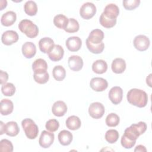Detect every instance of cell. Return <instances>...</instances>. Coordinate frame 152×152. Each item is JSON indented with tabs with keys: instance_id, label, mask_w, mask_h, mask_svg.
Segmentation results:
<instances>
[{
	"instance_id": "cell-1",
	"label": "cell",
	"mask_w": 152,
	"mask_h": 152,
	"mask_svg": "<svg viewBox=\"0 0 152 152\" xmlns=\"http://www.w3.org/2000/svg\"><path fill=\"white\" fill-rule=\"evenodd\" d=\"M126 98L130 104L138 107H145L148 102V96L146 92L138 88H132L129 90Z\"/></svg>"
},
{
	"instance_id": "cell-16",
	"label": "cell",
	"mask_w": 152,
	"mask_h": 152,
	"mask_svg": "<svg viewBox=\"0 0 152 152\" xmlns=\"http://www.w3.org/2000/svg\"><path fill=\"white\" fill-rule=\"evenodd\" d=\"M103 15L110 19H116L119 14V9L115 4H107L103 11Z\"/></svg>"
},
{
	"instance_id": "cell-10",
	"label": "cell",
	"mask_w": 152,
	"mask_h": 152,
	"mask_svg": "<svg viewBox=\"0 0 152 152\" xmlns=\"http://www.w3.org/2000/svg\"><path fill=\"white\" fill-rule=\"evenodd\" d=\"M18 33L14 30H7L3 33L1 36V41L5 45H11L18 40Z\"/></svg>"
},
{
	"instance_id": "cell-17",
	"label": "cell",
	"mask_w": 152,
	"mask_h": 152,
	"mask_svg": "<svg viewBox=\"0 0 152 152\" xmlns=\"http://www.w3.org/2000/svg\"><path fill=\"white\" fill-rule=\"evenodd\" d=\"M54 45L53 40L48 37L42 38L39 42V49L44 53H48L53 48Z\"/></svg>"
},
{
	"instance_id": "cell-40",
	"label": "cell",
	"mask_w": 152,
	"mask_h": 152,
	"mask_svg": "<svg viewBox=\"0 0 152 152\" xmlns=\"http://www.w3.org/2000/svg\"><path fill=\"white\" fill-rule=\"evenodd\" d=\"M124 7L127 10H133L140 4V0H125L122 2Z\"/></svg>"
},
{
	"instance_id": "cell-8",
	"label": "cell",
	"mask_w": 152,
	"mask_h": 152,
	"mask_svg": "<svg viewBox=\"0 0 152 152\" xmlns=\"http://www.w3.org/2000/svg\"><path fill=\"white\" fill-rule=\"evenodd\" d=\"M90 87L95 91L100 92L105 90L108 86L106 80L101 77L93 78L90 82Z\"/></svg>"
},
{
	"instance_id": "cell-13",
	"label": "cell",
	"mask_w": 152,
	"mask_h": 152,
	"mask_svg": "<svg viewBox=\"0 0 152 152\" xmlns=\"http://www.w3.org/2000/svg\"><path fill=\"white\" fill-rule=\"evenodd\" d=\"M48 57L52 61H59L64 56V50L59 45H55L52 50L48 53Z\"/></svg>"
},
{
	"instance_id": "cell-35",
	"label": "cell",
	"mask_w": 152,
	"mask_h": 152,
	"mask_svg": "<svg viewBox=\"0 0 152 152\" xmlns=\"http://www.w3.org/2000/svg\"><path fill=\"white\" fill-rule=\"evenodd\" d=\"M100 24L104 27L110 28L115 26L116 23V19H110L105 17L103 13H102L99 18Z\"/></svg>"
},
{
	"instance_id": "cell-41",
	"label": "cell",
	"mask_w": 152,
	"mask_h": 152,
	"mask_svg": "<svg viewBox=\"0 0 152 152\" xmlns=\"http://www.w3.org/2000/svg\"><path fill=\"white\" fill-rule=\"evenodd\" d=\"M121 145L123 147H124L125 148H126V149H129L135 145L136 141H131L122 135L121 137Z\"/></svg>"
},
{
	"instance_id": "cell-27",
	"label": "cell",
	"mask_w": 152,
	"mask_h": 152,
	"mask_svg": "<svg viewBox=\"0 0 152 152\" xmlns=\"http://www.w3.org/2000/svg\"><path fill=\"white\" fill-rule=\"evenodd\" d=\"M33 78L34 81L40 84H45L49 78V75L47 71H40L34 72Z\"/></svg>"
},
{
	"instance_id": "cell-18",
	"label": "cell",
	"mask_w": 152,
	"mask_h": 152,
	"mask_svg": "<svg viewBox=\"0 0 152 152\" xmlns=\"http://www.w3.org/2000/svg\"><path fill=\"white\" fill-rule=\"evenodd\" d=\"M21 50L24 56L28 59L33 58L36 53V45L31 42H27L24 43L22 46Z\"/></svg>"
},
{
	"instance_id": "cell-30",
	"label": "cell",
	"mask_w": 152,
	"mask_h": 152,
	"mask_svg": "<svg viewBox=\"0 0 152 152\" xmlns=\"http://www.w3.org/2000/svg\"><path fill=\"white\" fill-rule=\"evenodd\" d=\"M68 18L63 14H58L53 18V24L55 26L61 29H64L67 25Z\"/></svg>"
},
{
	"instance_id": "cell-19",
	"label": "cell",
	"mask_w": 152,
	"mask_h": 152,
	"mask_svg": "<svg viewBox=\"0 0 152 152\" xmlns=\"http://www.w3.org/2000/svg\"><path fill=\"white\" fill-rule=\"evenodd\" d=\"M17 15L16 13L12 11H9L3 14L1 19V24L6 27L12 26L16 21Z\"/></svg>"
},
{
	"instance_id": "cell-39",
	"label": "cell",
	"mask_w": 152,
	"mask_h": 152,
	"mask_svg": "<svg viewBox=\"0 0 152 152\" xmlns=\"http://www.w3.org/2000/svg\"><path fill=\"white\" fill-rule=\"evenodd\" d=\"M46 129L50 132H53L56 131L59 127V123L58 121L55 119H51L48 121L45 125Z\"/></svg>"
},
{
	"instance_id": "cell-38",
	"label": "cell",
	"mask_w": 152,
	"mask_h": 152,
	"mask_svg": "<svg viewBox=\"0 0 152 152\" xmlns=\"http://www.w3.org/2000/svg\"><path fill=\"white\" fill-rule=\"evenodd\" d=\"M13 151V145L12 142L7 139H3L0 141V151L1 152H12Z\"/></svg>"
},
{
	"instance_id": "cell-43",
	"label": "cell",
	"mask_w": 152,
	"mask_h": 152,
	"mask_svg": "<svg viewBox=\"0 0 152 152\" xmlns=\"http://www.w3.org/2000/svg\"><path fill=\"white\" fill-rule=\"evenodd\" d=\"M134 151H141V152L144 151V152H146L147 149L145 147V146H144L142 145H138L134 149Z\"/></svg>"
},
{
	"instance_id": "cell-9",
	"label": "cell",
	"mask_w": 152,
	"mask_h": 152,
	"mask_svg": "<svg viewBox=\"0 0 152 152\" xmlns=\"http://www.w3.org/2000/svg\"><path fill=\"white\" fill-rule=\"evenodd\" d=\"M55 139V135L53 133L48 132L47 131H43L40 134L39 144V145L44 148H49Z\"/></svg>"
},
{
	"instance_id": "cell-26",
	"label": "cell",
	"mask_w": 152,
	"mask_h": 152,
	"mask_svg": "<svg viewBox=\"0 0 152 152\" xmlns=\"http://www.w3.org/2000/svg\"><path fill=\"white\" fill-rule=\"evenodd\" d=\"M107 69V64L106 62L103 59H98L94 61L92 65V70L94 72L102 74Z\"/></svg>"
},
{
	"instance_id": "cell-22",
	"label": "cell",
	"mask_w": 152,
	"mask_h": 152,
	"mask_svg": "<svg viewBox=\"0 0 152 152\" xmlns=\"http://www.w3.org/2000/svg\"><path fill=\"white\" fill-rule=\"evenodd\" d=\"M104 38V33L100 29L93 30L89 34L87 39L92 43L97 45L102 42Z\"/></svg>"
},
{
	"instance_id": "cell-7",
	"label": "cell",
	"mask_w": 152,
	"mask_h": 152,
	"mask_svg": "<svg viewBox=\"0 0 152 152\" xmlns=\"http://www.w3.org/2000/svg\"><path fill=\"white\" fill-rule=\"evenodd\" d=\"M150 40L145 35H138L135 37L133 40V44L136 49L139 51L146 50L150 46Z\"/></svg>"
},
{
	"instance_id": "cell-23",
	"label": "cell",
	"mask_w": 152,
	"mask_h": 152,
	"mask_svg": "<svg viewBox=\"0 0 152 152\" xmlns=\"http://www.w3.org/2000/svg\"><path fill=\"white\" fill-rule=\"evenodd\" d=\"M5 133L10 137H15L20 132V128L16 122L10 121L5 124Z\"/></svg>"
},
{
	"instance_id": "cell-2",
	"label": "cell",
	"mask_w": 152,
	"mask_h": 152,
	"mask_svg": "<svg viewBox=\"0 0 152 152\" xmlns=\"http://www.w3.org/2000/svg\"><path fill=\"white\" fill-rule=\"evenodd\" d=\"M147 128V126L145 122L140 121L137 124H132L129 127L126 128L123 136L131 141H136L138 137L145 132Z\"/></svg>"
},
{
	"instance_id": "cell-29",
	"label": "cell",
	"mask_w": 152,
	"mask_h": 152,
	"mask_svg": "<svg viewBox=\"0 0 152 152\" xmlns=\"http://www.w3.org/2000/svg\"><path fill=\"white\" fill-rule=\"evenodd\" d=\"M52 74L53 78L56 81H61L65 78L66 71L62 66L56 65L53 68Z\"/></svg>"
},
{
	"instance_id": "cell-6",
	"label": "cell",
	"mask_w": 152,
	"mask_h": 152,
	"mask_svg": "<svg viewBox=\"0 0 152 152\" xmlns=\"http://www.w3.org/2000/svg\"><path fill=\"white\" fill-rule=\"evenodd\" d=\"M105 112L103 104L100 102H94L90 104L88 107V113L94 119L101 118Z\"/></svg>"
},
{
	"instance_id": "cell-36",
	"label": "cell",
	"mask_w": 152,
	"mask_h": 152,
	"mask_svg": "<svg viewBox=\"0 0 152 152\" xmlns=\"http://www.w3.org/2000/svg\"><path fill=\"white\" fill-rule=\"evenodd\" d=\"M119 133L116 129H109L106 131L105 134L106 140L110 144L116 142L119 138Z\"/></svg>"
},
{
	"instance_id": "cell-33",
	"label": "cell",
	"mask_w": 152,
	"mask_h": 152,
	"mask_svg": "<svg viewBox=\"0 0 152 152\" xmlns=\"http://www.w3.org/2000/svg\"><path fill=\"white\" fill-rule=\"evenodd\" d=\"M32 69L34 72L40 71H47L48 64L45 60L39 58L36 59L32 64Z\"/></svg>"
},
{
	"instance_id": "cell-14",
	"label": "cell",
	"mask_w": 152,
	"mask_h": 152,
	"mask_svg": "<svg viewBox=\"0 0 152 152\" xmlns=\"http://www.w3.org/2000/svg\"><path fill=\"white\" fill-rule=\"evenodd\" d=\"M68 66L74 71H79L83 66V59L78 55H72L68 58Z\"/></svg>"
},
{
	"instance_id": "cell-5",
	"label": "cell",
	"mask_w": 152,
	"mask_h": 152,
	"mask_svg": "<svg viewBox=\"0 0 152 152\" xmlns=\"http://www.w3.org/2000/svg\"><path fill=\"white\" fill-rule=\"evenodd\" d=\"M96 12V7L91 2H87L82 5L80 10V16L85 20L91 18Z\"/></svg>"
},
{
	"instance_id": "cell-31",
	"label": "cell",
	"mask_w": 152,
	"mask_h": 152,
	"mask_svg": "<svg viewBox=\"0 0 152 152\" xmlns=\"http://www.w3.org/2000/svg\"><path fill=\"white\" fill-rule=\"evenodd\" d=\"M86 43L87 48H88L89 51L94 54H99V53H102L104 48V45L103 42L99 44L95 45V44L91 43L87 39Z\"/></svg>"
},
{
	"instance_id": "cell-21",
	"label": "cell",
	"mask_w": 152,
	"mask_h": 152,
	"mask_svg": "<svg viewBox=\"0 0 152 152\" xmlns=\"http://www.w3.org/2000/svg\"><path fill=\"white\" fill-rule=\"evenodd\" d=\"M0 106V112L2 115H8L12 112L14 109L12 102L8 99H4L1 100Z\"/></svg>"
},
{
	"instance_id": "cell-32",
	"label": "cell",
	"mask_w": 152,
	"mask_h": 152,
	"mask_svg": "<svg viewBox=\"0 0 152 152\" xmlns=\"http://www.w3.org/2000/svg\"><path fill=\"white\" fill-rule=\"evenodd\" d=\"M79 28L80 26L77 20L73 18H68V22L66 26L64 28V30L67 33H72L78 31Z\"/></svg>"
},
{
	"instance_id": "cell-37",
	"label": "cell",
	"mask_w": 152,
	"mask_h": 152,
	"mask_svg": "<svg viewBox=\"0 0 152 152\" xmlns=\"http://www.w3.org/2000/svg\"><path fill=\"white\" fill-rule=\"evenodd\" d=\"M1 91L5 96H12L15 92V87L12 83H7L2 85Z\"/></svg>"
},
{
	"instance_id": "cell-11",
	"label": "cell",
	"mask_w": 152,
	"mask_h": 152,
	"mask_svg": "<svg viewBox=\"0 0 152 152\" xmlns=\"http://www.w3.org/2000/svg\"><path fill=\"white\" fill-rule=\"evenodd\" d=\"M123 97V90L118 86L111 88L109 92V98L114 104H118L121 102Z\"/></svg>"
},
{
	"instance_id": "cell-3",
	"label": "cell",
	"mask_w": 152,
	"mask_h": 152,
	"mask_svg": "<svg viewBox=\"0 0 152 152\" xmlns=\"http://www.w3.org/2000/svg\"><path fill=\"white\" fill-rule=\"evenodd\" d=\"M18 28L29 38H34L39 34L38 27L28 19L22 20L18 24Z\"/></svg>"
},
{
	"instance_id": "cell-20",
	"label": "cell",
	"mask_w": 152,
	"mask_h": 152,
	"mask_svg": "<svg viewBox=\"0 0 152 152\" xmlns=\"http://www.w3.org/2000/svg\"><path fill=\"white\" fill-rule=\"evenodd\" d=\"M111 68L112 71L116 74L123 73L126 69V62L122 58H116L113 60Z\"/></svg>"
},
{
	"instance_id": "cell-15",
	"label": "cell",
	"mask_w": 152,
	"mask_h": 152,
	"mask_svg": "<svg viewBox=\"0 0 152 152\" xmlns=\"http://www.w3.org/2000/svg\"><path fill=\"white\" fill-rule=\"evenodd\" d=\"M52 112L56 116H62L67 112V106L63 101H56L53 103L52 107Z\"/></svg>"
},
{
	"instance_id": "cell-12",
	"label": "cell",
	"mask_w": 152,
	"mask_h": 152,
	"mask_svg": "<svg viewBox=\"0 0 152 152\" xmlns=\"http://www.w3.org/2000/svg\"><path fill=\"white\" fill-rule=\"evenodd\" d=\"M65 45L69 51L77 52L81 48L82 41L79 37L72 36L66 39Z\"/></svg>"
},
{
	"instance_id": "cell-44",
	"label": "cell",
	"mask_w": 152,
	"mask_h": 152,
	"mask_svg": "<svg viewBox=\"0 0 152 152\" xmlns=\"http://www.w3.org/2000/svg\"><path fill=\"white\" fill-rule=\"evenodd\" d=\"M0 134L2 135L4 133H5V124L3 123L2 121L0 122Z\"/></svg>"
},
{
	"instance_id": "cell-46",
	"label": "cell",
	"mask_w": 152,
	"mask_h": 152,
	"mask_svg": "<svg viewBox=\"0 0 152 152\" xmlns=\"http://www.w3.org/2000/svg\"><path fill=\"white\" fill-rule=\"evenodd\" d=\"M1 10H2L4 8L7 7V1H1Z\"/></svg>"
},
{
	"instance_id": "cell-24",
	"label": "cell",
	"mask_w": 152,
	"mask_h": 152,
	"mask_svg": "<svg viewBox=\"0 0 152 152\" xmlns=\"http://www.w3.org/2000/svg\"><path fill=\"white\" fill-rule=\"evenodd\" d=\"M66 126V127L71 130L75 131L77 129H78L81 125V122L80 119L75 115L70 116H69L66 121H65Z\"/></svg>"
},
{
	"instance_id": "cell-28",
	"label": "cell",
	"mask_w": 152,
	"mask_h": 152,
	"mask_svg": "<svg viewBox=\"0 0 152 152\" xmlns=\"http://www.w3.org/2000/svg\"><path fill=\"white\" fill-rule=\"evenodd\" d=\"M24 12L30 16L35 15L37 12V6L33 1H28L24 5Z\"/></svg>"
},
{
	"instance_id": "cell-45",
	"label": "cell",
	"mask_w": 152,
	"mask_h": 152,
	"mask_svg": "<svg viewBox=\"0 0 152 152\" xmlns=\"http://www.w3.org/2000/svg\"><path fill=\"white\" fill-rule=\"evenodd\" d=\"M146 83L150 87H151V74H149V75L146 78Z\"/></svg>"
},
{
	"instance_id": "cell-25",
	"label": "cell",
	"mask_w": 152,
	"mask_h": 152,
	"mask_svg": "<svg viewBox=\"0 0 152 152\" xmlns=\"http://www.w3.org/2000/svg\"><path fill=\"white\" fill-rule=\"evenodd\" d=\"M58 140L62 145H68L72 141L73 136L71 132L66 130H62L59 132L58 135Z\"/></svg>"
},
{
	"instance_id": "cell-42",
	"label": "cell",
	"mask_w": 152,
	"mask_h": 152,
	"mask_svg": "<svg viewBox=\"0 0 152 152\" xmlns=\"http://www.w3.org/2000/svg\"><path fill=\"white\" fill-rule=\"evenodd\" d=\"M8 79V74L7 72L3 71L2 70L0 71V80L1 85H4L6 84L7 80Z\"/></svg>"
},
{
	"instance_id": "cell-34",
	"label": "cell",
	"mask_w": 152,
	"mask_h": 152,
	"mask_svg": "<svg viewBox=\"0 0 152 152\" xmlns=\"http://www.w3.org/2000/svg\"><path fill=\"white\" fill-rule=\"evenodd\" d=\"M120 121V118L119 116L115 113H109L106 118V124L108 126L115 127L117 126Z\"/></svg>"
},
{
	"instance_id": "cell-4",
	"label": "cell",
	"mask_w": 152,
	"mask_h": 152,
	"mask_svg": "<svg viewBox=\"0 0 152 152\" xmlns=\"http://www.w3.org/2000/svg\"><path fill=\"white\" fill-rule=\"evenodd\" d=\"M21 125L28 138L33 140L37 137L39 133V128L37 125L31 119H24L21 122Z\"/></svg>"
}]
</instances>
